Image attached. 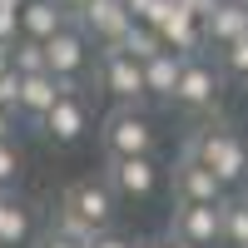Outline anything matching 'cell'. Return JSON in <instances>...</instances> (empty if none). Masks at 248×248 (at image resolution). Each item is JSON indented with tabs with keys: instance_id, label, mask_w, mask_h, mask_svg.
<instances>
[{
	"instance_id": "obj_26",
	"label": "cell",
	"mask_w": 248,
	"mask_h": 248,
	"mask_svg": "<svg viewBox=\"0 0 248 248\" xmlns=\"http://www.w3.org/2000/svg\"><path fill=\"white\" fill-rule=\"evenodd\" d=\"M45 248H85V243H75V238H60V233H50V238H45Z\"/></svg>"
},
{
	"instance_id": "obj_24",
	"label": "cell",
	"mask_w": 248,
	"mask_h": 248,
	"mask_svg": "<svg viewBox=\"0 0 248 248\" xmlns=\"http://www.w3.org/2000/svg\"><path fill=\"white\" fill-rule=\"evenodd\" d=\"M179 5H184V10H189V15L199 20V25H209V20H214V10L223 5V0H179Z\"/></svg>"
},
{
	"instance_id": "obj_16",
	"label": "cell",
	"mask_w": 248,
	"mask_h": 248,
	"mask_svg": "<svg viewBox=\"0 0 248 248\" xmlns=\"http://www.w3.org/2000/svg\"><path fill=\"white\" fill-rule=\"evenodd\" d=\"M179 75H184V55L164 50V55H154L149 65H144V85H149V94H159V99H174Z\"/></svg>"
},
{
	"instance_id": "obj_29",
	"label": "cell",
	"mask_w": 248,
	"mask_h": 248,
	"mask_svg": "<svg viewBox=\"0 0 248 248\" xmlns=\"http://www.w3.org/2000/svg\"><path fill=\"white\" fill-rule=\"evenodd\" d=\"M169 248H194V243H179V238H169Z\"/></svg>"
},
{
	"instance_id": "obj_19",
	"label": "cell",
	"mask_w": 248,
	"mask_h": 248,
	"mask_svg": "<svg viewBox=\"0 0 248 248\" xmlns=\"http://www.w3.org/2000/svg\"><path fill=\"white\" fill-rule=\"evenodd\" d=\"M129 60H139V65H149L154 55H164V40H159V30H149V25H134L129 35H124V45H119Z\"/></svg>"
},
{
	"instance_id": "obj_12",
	"label": "cell",
	"mask_w": 248,
	"mask_h": 248,
	"mask_svg": "<svg viewBox=\"0 0 248 248\" xmlns=\"http://www.w3.org/2000/svg\"><path fill=\"white\" fill-rule=\"evenodd\" d=\"M90 129V109H85V99L79 94H60V105L45 114V134L55 144H79Z\"/></svg>"
},
{
	"instance_id": "obj_14",
	"label": "cell",
	"mask_w": 248,
	"mask_h": 248,
	"mask_svg": "<svg viewBox=\"0 0 248 248\" xmlns=\"http://www.w3.org/2000/svg\"><path fill=\"white\" fill-rule=\"evenodd\" d=\"M203 35H209V45H218V50L238 45V40L248 35V10L238 5V0H223V5L214 10V20L203 25Z\"/></svg>"
},
{
	"instance_id": "obj_25",
	"label": "cell",
	"mask_w": 248,
	"mask_h": 248,
	"mask_svg": "<svg viewBox=\"0 0 248 248\" xmlns=\"http://www.w3.org/2000/svg\"><path fill=\"white\" fill-rule=\"evenodd\" d=\"M90 248H139V243H134V238H124V233H114V229H109V233H99V238H94Z\"/></svg>"
},
{
	"instance_id": "obj_13",
	"label": "cell",
	"mask_w": 248,
	"mask_h": 248,
	"mask_svg": "<svg viewBox=\"0 0 248 248\" xmlns=\"http://www.w3.org/2000/svg\"><path fill=\"white\" fill-rule=\"evenodd\" d=\"M65 25V10L55 5V0H30L25 10H20V40H35V45H50V40Z\"/></svg>"
},
{
	"instance_id": "obj_2",
	"label": "cell",
	"mask_w": 248,
	"mask_h": 248,
	"mask_svg": "<svg viewBox=\"0 0 248 248\" xmlns=\"http://www.w3.org/2000/svg\"><path fill=\"white\" fill-rule=\"evenodd\" d=\"M99 144H105L109 159H154L159 149V129L154 119L134 109V105H114L105 114V124H99Z\"/></svg>"
},
{
	"instance_id": "obj_23",
	"label": "cell",
	"mask_w": 248,
	"mask_h": 248,
	"mask_svg": "<svg viewBox=\"0 0 248 248\" xmlns=\"http://www.w3.org/2000/svg\"><path fill=\"white\" fill-rule=\"evenodd\" d=\"M15 179H20V149H15V139H10V144H0V189L15 184Z\"/></svg>"
},
{
	"instance_id": "obj_7",
	"label": "cell",
	"mask_w": 248,
	"mask_h": 248,
	"mask_svg": "<svg viewBox=\"0 0 248 248\" xmlns=\"http://www.w3.org/2000/svg\"><path fill=\"white\" fill-rule=\"evenodd\" d=\"M79 30L94 35L105 50H119L124 35L134 30V15H129V5H124V0H94V5L79 15Z\"/></svg>"
},
{
	"instance_id": "obj_15",
	"label": "cell",
	"mask_w": 248,
	"mask_h": 248,
	"mask_svg": "<svg viewBox=\"0 0 248 248\" xmlns=\"http://www.w3.org/2000/svg\"><path fill=\"white\" fill-rule=\"evenodd\" d=\"M60 105V79L55 75H30V79H20V114H30L45 124V114Z\"/></svg>"
},
{
	"instance_id": "obj_10",
	"label": "cell",
	"mask_w": 248,
	"mask_h": 248,
	"mask_svg": "<svg viewBox=\"0 0 248 248\" xmlns=\"http://www.w3.org/2000/svg\"><path fill=\"white\" fill-rule=\"evenodd\" d=\"M214 99H218V75H214V65H209L203 55L184 60V75H179L174 105H184V109H209Z\"/></svg>"
},
{
	"instance_id": "obj_1",
	"label": "cell",
	"mask_w": 248,
	"mask_h": 248,
	"mask_svg": "<svg viewBox=\"0 0 248 248\" xmlns=\"http://www.w3.org/2000/svg\"><path fill=\"white\" fill-rule=\"evenodd\" d=\"M189 159H199L203 169H209L223 189H233V184L248 179V139H238L233 129H223V124H209V129H199L189 139Z\"/></svg>"
},
{
	"instance_id": "obj_5",
	"label": "cell",
	"mask_w": 248,
	"mask_h": 248,
	"mask_svg": "<svg viewBox=\"0 0 248 248\" xmlns=\"http://www.w3.org/2000/svg\"><path fill=\"white\" fill-rule=\"evenodd\" d=\"M169 238L194 243V248L223 243V203H218V209H209V203H174V214H169Z\"/></svg>"
},
{
	"instance_id": "obj_17",
	"label": "cell",
	"mask_w": 248,
	"mask_h": 248,
	"mask_svg": "<svg viewBox=\"0 0 248 248\" xmlns=\"http://www.w3.org/2000/svg\"><path fill=\"white\" fill-rule=\"evenodd\" d=\"M10 70H15L20 79H30V75H50L45 45H35V40H15V45H10Z\"/></svg>"
},
{
	"instance_id": "obj_8",
	"label": "cell",
	"mask_w": 248,
	"mask_h": 248,
	"mask_svg": "<svg viewBox=\"0 0 248 248\" xmlns=\"http://www.w3.org/2000/svg\"><path fill=\"white\" fill-rule=\"evenodd\" d=\"M223 194H229V189H223L199 159L184 154V159L174 164V203H209V209H218V203H229Z\"/></svg>"
},
{
	"instance_id": "obj_20",
	"label": "cell",
	"mask_w": 248,
	"mask_h": 248,
	"mask_svg": "<svg viewBox=\"0 0 248 248\" xmlns=\"http://www.w3.org/2000/svg\"><path fill=\"white\" fill-rule=\"evenodd\" d=\"M223 243L229 248H248V199L223 203Z\"/></svg>"
},
{
	"instance_id": "obj_18",
	"label": "cell",
	"mask_w": 248,
	"mask_h": 248,
	"mask_svg": "<svg viewBox=\"0 0 248 248\" xmlns=\"http://www.w3.org/2000/svg\"><path fill=\"white\" fill-rule=\"evenodd\" d=\"M25 238H30V214L15 199H5L0 203V248H20Z\"/></svg>"
},
{
	"instance_id": "obj_30",
	"label": "cell",
	"mask_w": 248,
	"mask_h": 248,
	"mask_svg": "<svg viewBox=\"0 0 248 248\" xmlns=\"http://www.w3.org/2000/svg\"><path fill=\"white\" fill-rule=\"evenodd\" d=\"M0 203H5V189H0Z\"/></svg>"
},
{
	"instance_id": "obj_27",
	"label": "cell",
	"mask_w": 248,
	"mask_h": 248,
	"mask_svg": "<svg viewBox=\"0 0 248 248\" xmlns=\"http://www.w3.org/2000/svg\"><path fill=\"white\" fill-rule=\"evenodd\" d=\"M10 129H15V124H10V109H0V144H10Z\"/></svg>"
},
{
	"instance_id": "obj_11",
	"label": "cell",
	"mask_w": 248,
	"mask_h": 248,
	"mask_svg": "<svg viewBox=\"0 0 248 248\" xmlns=\"http://www.w3.org/2000/svg\"><path fill=\"white\" fill-rule=\"evenodd\" d=\"M159 40H164V50H174V55H184V60H194L203 45H209V35H203V25L189 15L174 0V10L164 15V25H159Z\"/></svg>"
},
{
	"instance_id": "obj_9",
	"label": "cell",
	"mask_w": 248,
	"mask_h": 248,
	"mask_svg": "<svg viewBox=\"0 0 248 248\" xmlns=\"http://www.w3.org/2000/svg\"><path fill=\"white\" fill-rule=\"evenodd\" d=\"M45 60H50L55 79H75L79 85V75H85V65H90V35L85 30H60L45 45Z\"/></svg>"
},
{
	"instance_id": "obj_28",
	"label": "cell",
	"mask_w": 248,
	"mask_h": 248,
	"mask_svg": "<svg viewBox=\"0 0 248 248\" xmlns=\"http://www.w3.org/2000/svg\"><path fill=\"white\" fill-rule=\"evenodd\" d=\"M139 248H169V238H139Z\"/></svg>"
},
{
	"instance_id": "obj_22",
	"label": "cell",
	"mask_w": 248,
	"mask_h": 248,
	"mask_svg": "<svg viewBox=\"0 0 248 248\" xmlns=\"http://www.w3.org/2000/svg\"><path fill=\"white\" fill-rule=\"evenodd\" d=\"M0 109H10V114L20 109V75H15L10 65L0 70Z\"/></svg>"
},
{
	"instance_id": "obj_6",
	"label": "cell",
	"mask_w": 248,
	"mask_h": 248,
	"mask_svg": "<svg viewBox=\"0 0 248 248\" xmlns=\"http://www.w3.org/2000/svg\"><path fill=\"white\" fill-rule=\"evenodd\" d=\"M99 79H105V90L119 99V105H134V109H139V99L149 94V85H144V65L129 60L124 50H105V55H99Z\"/></svg>"
},
{
	"instance_id": "obj_3",
	"label": "cell",
	"mask_w": 248,
	"mask_h": 248,
	"mask_svg": "<svg viewBox=\"0 0 248 248\" xmlns=\"http://www.w3.org/2000/svg\"><path fill=\"white\" fill-rule=\"evenodd\" d=\"M60 209H70L79 223H90L94 233H109L114 229V214H119V199H114V189L105 184V174H85V179H75L70 189H65V199H60Z\"/></svg>"
},
{
	"instance_id": "obj_4",
	"label": "cell",
	"mask_w": 248,
	"mask_h": 248,
	"mask_svg": "<svg viewBox=\"0 0 248 248\" xmlns=\"http://www.w3.org/2000/svg\"><path fill=\"white\" fill-rule=\"evenodd\" d=\"M159 179L164 169L154 159H109L105 164V184L114 189L119 203H144V199H154L159 194Z\"/></svg>"
},
{
	"instance_id": "obj_31",
	"label": "cell",
	"mask_w": 248,
	"mask_h": 248,
	"mask_svg": "<svg viewBox=\"0 0 248 248\" xmlns=\"http://www.w3.org/2000/svg\"><path fill=\"white\" fill-rule=\"evenodd\" d=\"M238 5H243V10H248V0H238Z\"/></svg>"
},
{
	"instance_id": "obj_21",
	"label": "cell",
	"mask_w": 248,
	"mask_h": 248,
	"mask_svg": "<svg viewBox=\"0 0 248 248\" xmlns=\"http://www.w3.org/2000/svg\"><path fill=\"white\" fill-rule=\"evenodd\" d=\"M218 60H223V70H229L233 79H248V35L238 40V45H229V50H218Z\"/></svg>"
}]
</instances>
